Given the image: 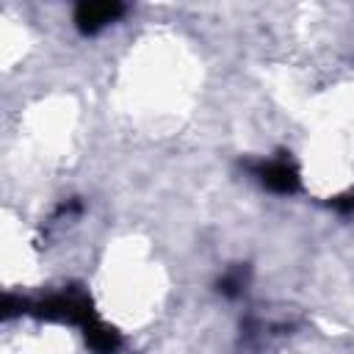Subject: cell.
Returning a JSON list of instances; mask_svg holds the SVG:
<instances>
[{
    "mask_svg": "<svg viewBox=\"0 0 354 354\" xmlns=\"http://www.w3.org/2000/svg\"><path fill=\"white\" fill-rule=\"evenodd\" d=\"M124 8L119 3H80L75 11V22L83 33H97L108 22H113Z\"/></svg>",
    "mask_w": 354,
    "mask_h": 354,
    "instance_id": "obj_1",
    "label": "cell"
},
{
    "mask_svg": "<svg viewBox=\"0 0 354 354\" xmlns=\"http://www.w3.org/2000/svg\"><path fill=\"white\" fill-rule=\"evenodd\" d=\"M257 177L263 180L266 188H271L277 194H293L299 188V174L288 160H268V163L257 166Z\"/></svg>",
    "mask_w": 354,
    "mask_h": 354,
    "instance_id": "obj_2",
    "label": "cell"
},
{
    "mask_svg": "<svg viewBox=\"0 0 354 354\" xmlns=\"http://www.w3.org/2000/svg\"><path fill=\"white\" fill-rule=\"evenodd\" d=\"M83 329H86V340H88V346H91L97 354H113V351L119 348V335H116L113 329L102 326L100 321H91V324L83 326Z\"/></svg>",
    "mask_w": 354,
    "mask_h": 354,
    "instance_id": "obj_3",
    "label": "cell"
},
{
    "mask_svg": "<svg viewBox=\"0 0 354 354\" xmlns=\"http://www.w3.org/2000/svg\"><path fill=\"white\" fill-rule=\"evenodd\" d=\"M332 205H335V207H337L340 213H351V210H354V194H346V196H337V199H335Z\"/></svg>",
    "mask_w": 354,
    "mask_h": 354,
    "instance_id": "obj_4",
    "label": "cell"
}]
</instances>
